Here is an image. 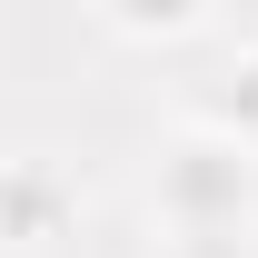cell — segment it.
Listing matches in <instances>:
<instances>
[{
  "instance_id": "cell-1",
  "label": "cell",
  "mask_w": 258,
  "mask_h": 258,
  "mask_svg": "<svg viewBox=\"0 0 258 258\" xmlns=\"http://www.w3.org/2000/svg\"><path fill=\"white\" fill-rule=\"evenodd\" d=\"M149 199H159L169 248H248V228H258V159L238 139H219V129H179L159 149Z\"/></svg>"
},
{
  "instance_id": "cell-2",
  "label": "cell",
  "mask_w": 258,
  "mask_h": 258,
  "mask_svg": "<svg viewBox=\"0 0 258 258\" xmlns=\"http://www.w3.org/2000/svg\"><path fill=\"white\" fill-rule=\"evenodd\" d=\"M70 219H80V189H70L50 159H10L0 169V238H10V248H50Z\"/></svg>"
},
{
  "instance_id": "cell-3",
  "label": "cell",
  "mask_w": 258,
  "mask_h": 258,
  "mask_svg": "<svg viewBox=\"0 0 258 258\" xmlns=\"http://www.w3.org/2000/svg\"><path fill=\"white\" fill-rule=\"evenodd\" d=\"M199 129H219V139H238V149L258 159V40L199 90Z\"/></svg>"
},
{
  "instance_id": "cell-4",
  "label": "cell",
  "mask_w": 258,
  "mask_h": 258,
  "mask_svg": "<svg viewBox=\"0 0 258 258\" xmlns=\"http://www.w3.org/2000/svg\"><path fill=\"white\" fill-rule=\"evenodd\" d=\"M99 30H109V40H149V50H159V40H209V30H219V10H119V0H109Z\"/></svg>"
}]
</instances>
